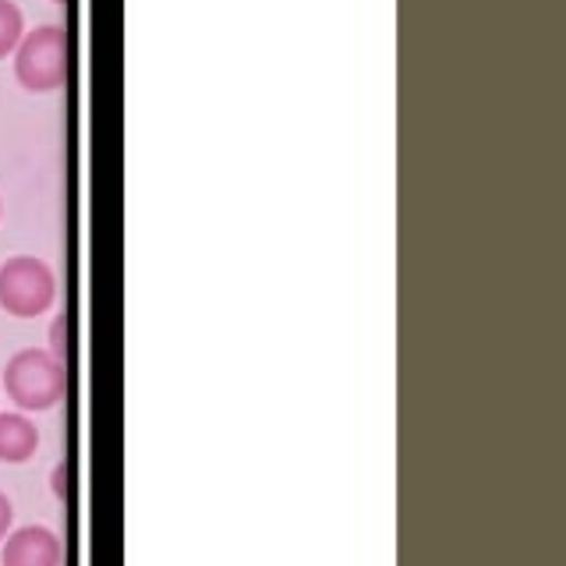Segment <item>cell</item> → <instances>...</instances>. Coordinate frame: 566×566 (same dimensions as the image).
Instances as JSON below:
<instances>
[{"label":"cell","mask_w":566,"mask_h":566,"mask_svg":"<svg viewBox=\"0 0 566 566\" xmlns=\"http://www.w3.org/2000/svg\"><path fill=\"white\" fill-rule=\"evenodd\" d=\"M64 361L50 350L25 347L4 365V394L22 407V411H50L64 397Z\"/></svg>","instance_id":"1"},{"label":"cell","mask_w":566,"mask_h":566,"mask_svg":"<svg viewBox=\"0 0 566 566\" xmlns=\"http://www.w3.org/2000/svg\"><path fill=\"white\" fill-rule=\"evenodd\" d=\"M71 43L61 25H40L22 35L14 50V75L29 93H53L67 82Z\"/></svg>","instance_id":"2"},{"label":"cell","mask_w":566,"mask_h":566,"mask_svg":"<svg viewBox=\"0 0 566 566\" xmlns=\"http://www.w3.org/2000/svg\"><path fill=\"white\" fill-rule=\"evenodd\" d=\"M57 301V276L35 255H14L0 265V308L14 318H35Z\"/></svg>","instance_id":"3"},{"label":"cell","mask_w":566,"mask_h":566,"mask_svg":"<svg viewBox=\"0 0 566 566\" xmlns=\"http://www.w3.org/2000/svg\"><path fill=\"white\" fill-rule=\"evenodd\" d=\"M4 566H61V538L50 527L29 524L4 538Z\"/></svg>","instance_id":"4"},{"label":"cell","mask_w":566,"mask_h":566,"mask_svg":"<svg viewBox=\"0 0 566 566\" xmlns=\"http://www.w3.org/2000/svg\"><path fill=\"white\" fill-rule=\"evenodd\" d=\"M40 450V429L25 415H0V460L25 464Z\"/></svg>","instance_id":"5"},{"label":"cell","mask_w":566,"mask_h":566,"mask_svg":"<svg viewBox=\"0 0 566 566\" xmlns=\"http://www.w3.org/2000/svg\"><path fill=\"white\" fill-rule=\"evenodd\" d=\"M25 35V14L14 0H0V61L11 57Z\"/></svg>","instance_id":"6"},{"label":"cell","mask_w":566,"mask_h":566,"mask_svg":"<svg viewBox=\"0 0 566 566\" xmlns=\"http://www.w3.org/2000/svg\"><path fill=\"white\" fill-rule=\"evenodd\" d=\"M11 517H14V510H11V500L4 492H0V542L8 538V531H11Z\"/></svg>","instance_id":"7"},{"label":"cell","mask_w":566,"mask_h":566,"mask_svg":"<svg viewBox=\"0 0 566 566\" xmlns=\"http://www.w3.org/2000/svg\"><path fill=\"white\" fill-rule=\"evenodd\" d=\"M53 4H64V0H53Z\"/></svg>","instance_id":"8"}]
</instances>
